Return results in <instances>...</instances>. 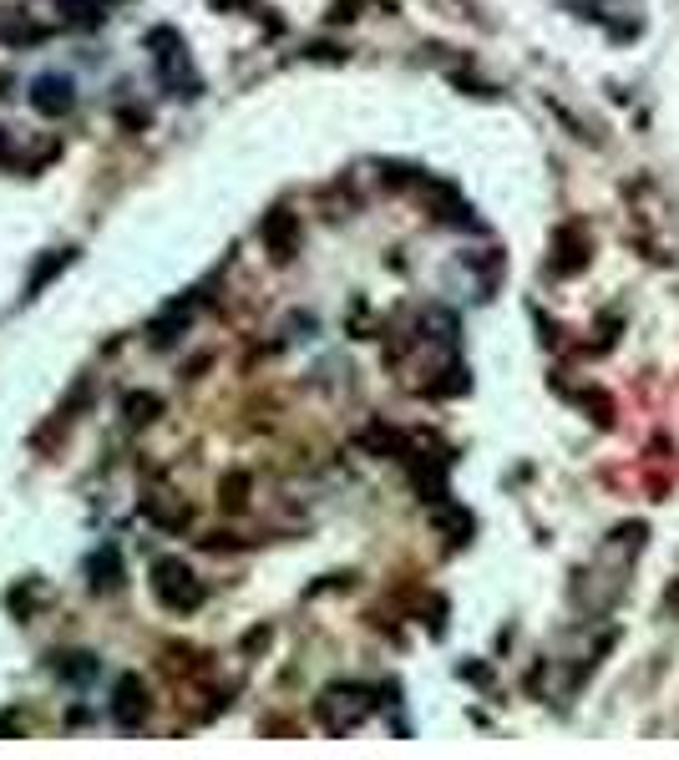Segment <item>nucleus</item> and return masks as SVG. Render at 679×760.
<instances>
[{"label": "nucleus", "mask_w": 679, "mask_h": 760, "mask_svg": "<svg viewBox=\"0 0 679 760\" xmlns=\"http://www.w3.org/2000/svg\"><path fill=\"white\" fill-rule=\"evenodd\" d=\"M152 588H158V599H163L168 609H198V603H203V584H198L177 557H163V563L152 568Z\"/></svg>", "instance_id": "f257e3e1"}, {"label": "nucleus", "mask_w": 679, "mask_h": 760, "mask_svg": "<svg viewBox=\"0 0 679 760\" xmlns=\"http://www.w3.org/2000/svg\"><path fill=\"white\" fill-rule=\"evenodd\" d=\"M30 107L41 112V118H66L76 107V91L66 76H41L36 87H30Z\"/></svg>", "instance_id": "f03ea898"}, {"label": "nucleus", "mask_w": 679, "mask_h": 760, "mask_svg": "<svg viewBox=\"0 0 679 760\" xmlns=\"http://www.w3.org/2000/svg\"><path fill=\"white\" fill-rule=\"evenodd\" d=\"M118 720L127 725V731H137V725L148 720V689H143L137 674H127V679L118 685Z\"/></svg>", "instance_id": "7ed1b4c3"}, {"label": "nucleus", "mask_w": 679, "mask_h": 760, "mask_svg": "<svg viewBox=\"0 0 679 760\" xmlns=\"http://www.w3.org/2000/svg\"><path fill=\"white\" fill-rule=\"evenodd\" d=\"M91 573H97V578H91L97 588H112V584H118V578H112V553H97V557H91Z\"/></svg>", "instance_id": "20e7f679"}]
</instances>
